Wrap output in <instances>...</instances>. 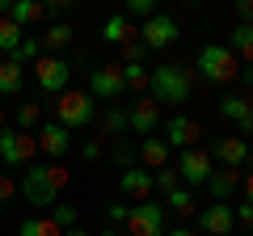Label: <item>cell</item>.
I'll use <instances>...</instances> for the list:
<instances>
[{
  "mask_svg": "<svg viewBox=\"0 0 253 236\" xmlns=\"http://www.w3.org/2000/svg\"><path fill=\"white\" fill-rule=\"evenodd\" d=\"M68 182H72V173H68V164H63V160L30 164L26 177H21V186H17V194L30 202V207H46V211H51L55 202H59V194H63V186H68Z\"/></svg>",
  "mask_w": 253,
  "mask_h": 236,
  "instance_id": "cell-1",
  "label": "cell"
},
{
  "mask_svg": "<svg viewBox=\"0 0 253 236\" xmlns=\"http://www.w3.org/2000/svg\"><path fill=\"white\" fill-rule=\"evenodd\" d=\"M190 89H194V72H190L186 64H173V59H165V64H156L152 72H148V93H152L156 106H181V101H190Z\"/></svg>",
  "mask_w": 253,
  "mask_h": 236,
  "instance_id": "cell-2",
  "label": "cell"
},
{
  "mask_svg": "<svg viewBox=\"0 0 253 236\" xmlns=\"http://www.w3.org/2000/svg\"><path fill=\"white\" fill-rule=\"evenodd\" d=\"M194 72L207 84H232L241 76V59L228 51V42H207L199 51V59H194Z\"/></svg>",
  "mask_w": 253,
  "mask_h": 236,
  "instance_id": "cell-3",
  "label": "cell"
},
{
  "mask_svg": "<svg viewBox=\"0 0 253 236\" xmlns=\"http://www.w3.org/2000/svg\"><path fill=\"white\" fill-rule=\"evenodd\" d=\"M93 114H97V101L89 97V89H68V93H59V101H55V122L68 127V131L89 127Z\"/></svg>",
  "mask_w": 253,
  "mask_h": 236,
  "instance_id": "cell-4",
  "label": "cell"
},
{
  "mask_svg": "<svg viewBox=\"0 0 253 236\" xmlns=\"http://www.w3.org/2000/svg\"><path fill=\"white\" fill-rule=\"evenodd\" d=\"M38 160V139L30 131L0 127V164L4 169H30Z\"/></svg>",
  "mask_w": 253,
  "mask_h": 236,
  "instance_id": "cell-5",
  "label": "cell"
},
{
  "mask_svg": "<svg viewBox=\"0 0 253 236\" xmlns=\"http://www.w3.org/2000/svg\"><path fill=\"white\" fill-rule=\"evenodd\" d=\"M34 80H38V89L42 93H68V80H72V64L63 59V55H38L34 64Z\"/></svg>",
  "mask_w": 253,
  "mask_h": 236,
  "instance_id": "cell-6",
  "label": "cell"
},
{
  "mask_svg": "<svg viewBox=\"0 0 253 236\" xmlns=\"http://www.w3.org/2000/svg\"><path fill=\"white\" fill-rule=\"evenodd\" d=\"M173 169H177V177H181V186H207V177L215 169H211V152L207 148H186V152H177V164H173Z\"/></svg>",
  "mask_w": 253,
  "mask_h": 236,
  "instance_id": "cell-7",
  "label": "cell"
},
{
  "mask_svg": "<svg viewBox=\"0 0 253 236\" xmlns=\"http://www.w3.org/2000/svg\"><path fill=\"white\" fill-rule=\"evenodd\" d=\"M177 38H181V26L169 13H152V17L144 21V30H139V42H144L148 51H165V46H173Z\"/></svg>",
  "mask_w": 253,
  "mask_h": 236,
  "instance_id": "cell-8",
  "label": "cell"
},
{
  "mask_svg": "<svg viewBox=\"0 0 253 236\" xmlns=\"http://www.w3.org/2000/svg\"><path fill=\"white\" fill-rule=\"evenodd\" d=\"M123 228L126 236H165V207L161 202H135Z\"/></svg>",
  "mask_w": 253,
  "mask_h": 236,
  "instance_id": "cell-9",
  "label": "cell"
},
{
  "mask_svg": "<svg viewBox=\"0 0 253 236\" xmlns=\"http://www.w3.org/2000/svg\"><path fill=\"white\" fill-rule=\"evenodd\" d=\"M123 93H126V84H123V68L118 64H101L89 72V97L93 101H110L114 106Z\"/></svg>",
  "mask_w": 253,
  "mask_h": 236,
  "instance_id": "cell-10",
  "label": "cell"
},
{
  "mask_svg": "<svg viewBox=\"0 0 253 236\" xmlns=\"http://www.w3.org/2000/svg\"><path fill=\"white\" fill-rule=\"evenodd\" d=\"M165 144H169V152L177 148V152H186V148H199L203 139V127H199V118H190V114H173L169 122H165Z\"/></svg>",
  "mask_w": 253,
  "mask_h": 236,
  "instance_id": "cell-11",
  "label": "cell"
},
{
  "mask_svg": "<svg viewBox=\"0 0 253 236\" xmlns=\"http://www.w3.org/2000/svg\"><path fill=\"white\" fill-rule=\"evenodd\" d=\"M126 131H131V135H156V131H161V106H156V101H131V106H126Z\"/></svg>",
  "mask_w": 253,
  "mask_h": 236,
  "instance_id": "cell-12",
  "label": "cell"
},
{
  "mask_svg": "<svg viewBox=\"0 0 253 236\" xmlns=\"http://www.w3.org/2000/svg\"><path fill=\"white\" fill-rule=\"evenodd\" d=\"M34 139H38V156H46V160H63V152L72 148V131L59 127V122H42L34 131Z\"/></svg>",
  "mask_w": 253,
  "mask_h": 236,
  "instance_id": "cell-13",
  "label": "cell"
},
{
  "mask_svg": "<svg viewBox=\"0 0 253 236\" xmlns=\"http://www.w3.org/2000/svg\"><path fill=\"white\" fill-rule=\"evenodd\" d=\"M207 152L215 156L224 169H245V164H249V139H241V135H224V139H215Z\"/></svg>",
  "mask_w": 253,
  "mask_h": 236,
  "instance_id": "cell-14",
  "label": "cell"
},
{
  "mask_svg": "<svg viewBox=\"0 0 253 236\" xmlns=\"http://www.w3.org/2000/svg\"><path fill=\"white\" fill-rule=\"evenodd\" d=\"M194 219H199V232H207V236H228L236 228V215H232L228 202H211V207H203Z\"/></svg>",
  "mask_w": 253,
  "mask_h": 236,
  "instance_id": "cell-15",
  "label": "cell"
},
{
  "mask_svg": "<svg viewBox=\"0 0 253 236\" xmlns=\"http://www.w3.org/2000/svg\"><path fill=\"white\" fill-rule=\"evenodd\" d=\"M219 114L228 118V122H236V135H253V101L241 97V93H228L224 101H219Z\"/></svg>",
  "mask_w": 253,
  "mask_h": 236,
  "instance_id": "cell-16",
  "label": "cell"
},
{
  "mask_svg": "<svg viewBox=\"0 0 253 236\" xmlns=\"http://www.w3.org/2000/svg\"><path fill=\"white\" fill-rule=\"evenodd\" d=\"M118 190H123L126 198H135V202H152V190H156V186H152V173L135 164V169H123Z\"/></svg>",
  "mask_w": 253,
  "mask_h": 236,
  "instance_id": "cell-17",
  "label": "cell"
},
{
  "mask_svg": "<svg viewBox=\"0 0 253 236\" xmlns=\"http://www.w3.org/2000/svg\"><path fill=\"white\" fill-rule=\"evenodd\" d=\"M241 169H215L207 177V190H211V202H232L236 190H241Z\"/></svg>",
  "mask_w": 253,
  "mask_h": 236,
  "instance_id": "cell-18",
  "label": "cell"
},
{
  "mask_svg": "<svg viewBox=\"0 0 253 236\" xmlns=\"http://www.w3.org/2000/svg\"><path fill=\"white\" fill-rule=\"evenodd\" d=\"M135 156H139V164H144L148 173H156V169L169 164V144H165L161 135H148L144 144H135Z\"/></svg>",
  "mask_w": 253,
  "mask_h": 236,
  "instance_id": "cell-19",
  "label": "cell"
},
{
  "mask_svg": "<svg viewBox=\"0 0 253 236\" xmlns=\"http://www.w3.org/2000/svg\"><path fill=\"white\" fill-rule=\"evenodd\" d=\"M9 21L21 26V30H26V26H42V21H46V4H42V0H13V4H9Z\"/></svg>",
  "mask_w": 253,
  "mask_h": 236,
  "instance_id": "cell-20",
  "label": "cell"
},
{
  "mask_svg": "<svg viewBox=\"0 0 253 236\" xmlns=\"http://www.w3.org/2000/svg\"><path fill=\"white\" fill-rule=\"evenodd\" d=\"M101 38H106L110 46H123V42H131V38H139V30L131 26V17H123V13H110L106 26H101Z\"/></svg>",
  "mask_w": 253,
  "mask_h": 236,
  "instance_id": "cell-21",
  "label": "cell"
},
{
  "mask_svg": "<svg viewBox=\"0 0 253 236\" xmlns=\"http://www.w3.org/2000/svg\"><path fill=\"white\" fill-rule=\"evenodd\" d=\"M72 42V26L68 21H51V26L38 34V46H42V55H55V51H63V46Z\"/></svg>",
  "mask_w": 253,
  "mask_h": 236,
  "instance_id": "cell-22",
  "label": "cell"
},
{
  "mask_svg": "<svg viewBox=\"0 0 253 236\" xmlns=\"http://www.w3.org/2000/svg\"><path fill=\"white\" fill-rule=\"evenodd\" d=\"M228 51L241 59V68H253V26H245V21H236L232 30V42H228Z\"/></svg>",
  "mask_w": 253,
  "mask_h": 236,
  "instance_id": "cell-23",
  "label": "cell"
},
{
  "mask_svg": "<svg viewBox=\"0 0 253 236\" xmlns=\"http://www.w3.org/2000/svg\"><path fill=\"white\" fill-rule=\"evenodd\" d=\"M21 80H26V68H21L17 59H0V97L21 93Z\"/></svg>",
  "mask_w": 253,
  "mask_h": 236,
  "instance_id": "cell-24",
  "label": "cell"
},
{
  "mask_svg": "<svg viewBox=\"0 0 253 236\" xmlns=\"http://www.w3.org/2000/svg\"><path fill=\"white\" fill-rule=\"evenodd\" d=\"M21 38H26V30H21V26H13L9 17H0V55H4V59H13V55H17Z\"/></svg>",
  "mask_w": 253,
  "mask_h": 236,
  "instance_id": "cell-25",
  "label": "cell"
},
{
  "mask_svg": "<svg viewBox=\"0 0 253 236\" xmlns=\"http://www.w3.org/2000/svg\"><path fill=\"white\" fill-rule=\"evenodd\" d=\"M114 135H126V110L123 106H110L101 114V139H114Z\"/></svg>",
  "mask_w": 253,
  "mask_h": 236,
  "instance_id": "cell-26",
  "label": "cell"
},
{
  "mask_svg": "<svg viewBox=\"0 0 253 236\" xmlns=\"http://www.w3.org/2000/svg\"><path fill=\"white\" fill-rule=\"evenodd\" d=\"M165 202H169V211H173V215H181V219H186V215H199V207H194V194H190L186 186H177L173 194H165Z\"/></svg>",
  "mask_w": 253,
  "mask_h": 236,
  "instance_id": "cell-27",
  "label": "cell"
},
{
  "mask_svg": "<svg viewBox=\"0 0 253 236\" xmlns=\"http://www.w3.org/2000/svg\"><path fill=\"white\" fill-rule=\"evenodd\" d=\"M38 127H42V106L38 101H21L17 106V131H30L34 135Z\"/></svg>",
  "mask_w": 253,
  "mask_h": 236,
  "instance_id": "cell-28",
  "label": "cell"
},
{
  "mask_svg": "<svg viewBox=\"0 0 253 236\" xmlns=\"http://www.w3.org/2000/svg\"><path fill=\"white\" fill-rule=\"evenodd\" d=\"M17 236H63V228L55 224L51 215H42V219H26V224L17 228Z\"/></svg>",
  "mask_w": 253,
  "mask_h": 236,
  "instance_id": "cell-29",
  "label": "cell"
},
{
  "mask_svg": "<svg viewBox=\"0 0 253 236\" xmlns=\"http://www.w3.org/2000/svg\"><path fill=\"white\" fill-rule=\"evenodd\" d=\"M118 68H123L126 93H144V89H148V68H144V64H118Z\"/></svg>",
  "mask_w": 253,
  "mask_h": 236,
  "instance_id": "cell-30",
  "label": "cell"
},
{
  "mask_svg": "<svg viewBox=\"0 0 253 236\" xmlns=\"http://www.w3.org/2000/svg\"><path fill=\"white\" fill-rule=\"evenodd\" d=\"M38 55H42V46H38V38H34V34H26V38H21V46H17V55H13V59H17L21 68H30V64L38 59Z\"/></svg>",
  "mask_w": 253,
  "mask_h": 236,
  "instance_id": "cell-31",
  "label": "cell"
},
{
  "mask_svg": "<svg viewBox=\"0 0 253 236\" xmlns=\"http://www.w3.org/2000/svg\"><path fill=\"white\" fill-rule=\"evenodd\" d=\"M152 186H156V190H165V194H173V190L181 186V177H177V169H173V164H165V169L152 173Z\"/></svg>",
  "mask_w": 253,
  "mask_h": 236,
  "instance_id": "cell-32",
  "label": "cell"
},
{
  "mask_svg": "<svg viewBox=\"0 0 253 236\" xmlns=\"http://www.w3.org/2000/svg\"><path fill=\"white\" fill-rule=\"evenodd\" d=\"M144 55H148V46L139 38H131V42L118 46V64H144Z\"/></svg>",
  "mask_w": 253,
  "mask_h": 236,
  "instance_id": "cell-33",
  "label": "cell"
},
{
  "mask_svg": "<svg viewBox=\"0 0 253 236\" xmlns=\"http://www.w3.org/2000/svg\"><path fill=\"white\" fill-rule=\"evenodd\" d=\"M110 160H114L118 169H135V160H139L135 144H114V148H110Z\"/></svg>",
  "mask_w": 253,
  "mask_h": 236,
  "instance_id": "cell-34",
  "label": "cell"
},
{
  "mask_svg": "<svg viewBox=\"0 0 253 236\" xmlns=\"http://www.w3.org/2000/svg\"><path fill=\"white\" fill-rule=\"evenodd\" d=\"M51 219L68 232V228H76V207H72V202H55V207H51Z\"/></svg>",
  "mask_w": 253,
  "mask_h": 236,
  "instance_id": "cell-35",
  "label": "cell"
},
{
  "mask_svg": "<svg viewBox=\"0 0 253 236\" xmlns=\"http://www.w3.org/2000/svg\"><path fill=\"white\" fill-rule=\"evenodd\" d=\"M152 13H156V0H126V13H123V17H152Z\"/></svg>",
  "mask_w": 253,
  "mask_h": 236,
  "instance_id": "cell-36",
  "label": "cell"
},
{
  "mask_svg": "<svg viewBox=\"0 0 253 236\" xmlns=\"http://www.w3.org/2000/svg\"><path fill=\"white\" fill-rule=\"evenodd\" d=\"M13 198H17V182H13L9 173H0V207H9Z\"/></svg>",
  "mask_w": 253,
  "mask_h": 236,
  "instance_id": "cell-37",
  "label": "cell"
},
{
  "mask_svg": "<svg viewBox=\"0 0 253 236\" xmlns=\"http://www.w3.org/2000/svg\"><path fill=\"white\" fill-rule=\"evenodd\" d=\"M126 215H131V207H126V202H110V207H106L110 228H114V224H126Z\"/></svg>",
  "mask_w": 253,
  "mask_h": 236,
  "instance_id": "cell-38",
  "label": "cell"
},
{
  "mask_svg": "<svg viewBox=\"0 0 253 236\" xmlns=\"http://www.w3.org/2000/svg\"><path fill=\"white\" fill-rule=\"evenodd\" d=\"M101 152H106V139H101V135H93L89 144H84V160H97Z\"/></svg>",
  "mask_w": 253,
  "mask_h": 236,
  "instance_id": "cell-39",
  "label": "cell"
},
{
  "mask_svg": "<svg viewBox=\"0 0 253 236\" xmlns=\"http://www.w3.org/2000/svg\"><path fill=\"white\" fill-rule=\"evenodd\" d=\"M236 21L253 26V0H236Z\"/></svg>",
  "mask_w": 253,
  "mask_h": 236,
  "instance_id": "cell-40",
  "label": "cell"
},
{
  "mask_svg": "<svg viewBox=\"0 0 253 236\" xmlns=\"http://www.w3.org/2000/svg\"><path fill=\"white\" fill-rule=\"evenodd\" d=\"M232 215H236V224L249 228V224H253V202H241V207H232Z\"/></svg>",
  "mask_w": 253,
  "mask_h": 236,
  "instance_id": "cell-41",
  "label": "cell"
},
{
  "mask_svg": "<svg viewBox=\"0 0 253 236\" xmlns=\"http://www.w3.org/2000/svg\"><path fill=\"white\" fill-rule=\"evenodd\" d=\"M68 9H72V0H51V4H46V13H55V17H63Z\"/></svg>",
  "mask_w": 253,
  "mask_h": 236,
  "instance_id": "cell-42",
  "label": "cell"
},
{
  "mask_svg": "<svg viewBox=\"0 0 253 236\" xmlns=\"http://www.w3.org/2000/svg\"><path fill=\"white\" fill-rule=\"evenodd\" d=\"M165 236H199L194 228H186V224H177V228H165Z\"/></svg>",
  "mask_w": 253,
  "mask_h": 236,
  "instance_id": "cell-43",
  "label": "cell"
},
{
  "mask_svg": "<svg viewBox=\"0 0 253 236\" xmlns=\"http://www.w3.org/2000/svg\"><path fill=\"white\" fill-rule=\"evenodd\" d=\"M241 190H245V202H253V173H245V177H241Z\"/></svg>",
  "mask_w": 253,
  "mask_h": 236,
  "instance_id": "cell-44",
  "label": "cell"
},
{
  "mask_svg": "<svg viewBox=\"0 0 253 236\" xmlns=\"http://www.w3.org/2000/svg\"><path fill=\"white\" fill-rule=\"evenodd\" d=\"M236 80H245V89H249V101H253V68H241V76Z\"/></svg>",
  "mask_w": 253,
  "mask_h": 236,
  "instance_id": "cell-45",
  "label": "cell"
},
{
  "mask_svg": "<svg viewBox=\"0 0 253 236\" xmlns=\"http://www.w3.org/2000/svg\"><path fill=\"white\" fill-rule=\"evenodd\" d=\"M97 236H126V228H106V232H97Z\"/></svg>",
  "mask_w": 253,
  "mask_h": 236,
  "instance_id": "cell-46",
  "label": "cell"
},
{
  "mask_svg": "<svg viewBox=\"0 0 253 236\" xmlns=\"http://www.w3.org/2000/svg\"><path fill=\"white\" fill-rule=\"evenodd\" d=\"M63 236H89V232H84V228H68Z\"/></svg>",
  "mask_w": 253,
  "mask_h": 236,
  "instance_id": "cell-47",
  "label": "cell"
},
{
  "mask_svg": "<svg viewBox=\"0 0 253 236\" xmlns=\"http://www.w3.org/2000/svg\"><path fill=\"white\" fill-rule=\"evenodd\" d=\"M9 4H13V0H0V17H9Z\"/></svg>",
  "mask_w": 253,
  "mask_h": 236,
  "instance_id": "cell-48",
  "label": "cell"
},
{
  "mask_svg": "<svg viewBox=\"0 0 253 236\" xmlns=\"http://www.w3.org/2000/svg\"><path fill=\"white\" fill-rule=\"evenodd\" d=\"M0 127H4V101H0Z\"/></svg>",
  "mask_w": 253,
  "mask_h": 236,
  "instance_id": "cell-49",
  "label": "cell"
},
{
  "mask_svg": "<svg viewBox=\"0 0 253 236\" xmlns=\"http://www.w3.org/2000/svg\"><path fill=\"white\" fill-rule=\"evenodd\" d=\"M249 164H253V144H249Z\"/></svg>",
  "mask_w": 253,
  "mask_h": 236,
  "instance_id": "cell-50",
  "label": "cell"
},
{
  "mask_svg": "<svg viewBox=\"0 0 253 236\" xmlns=\"http://www.w3.org/2000/svg\"><path fill=\"white\" fill-rule=\"evenodd\" d=\"M249 232H253V224H249Z\"/></svg>",
  "mask_w": 253,
  "mask_h": 236,
  "instance_id": "cell-51",
  "label": "cell"
},
{
  "mask_svg": "<svg viewBox=\"0 0 253 236\" xmlns=\"http://www.w3.org/2000/svg\"><path fill=\"white\" fill-rule=\"evenodd\" d=\"M0 59H4V55H0Z\"/></svg>",
  "mask_w": 253,
  "mask_h": 236,
  "instance_id": "cell-52",
  "label": "cell"
}]
</instances>
